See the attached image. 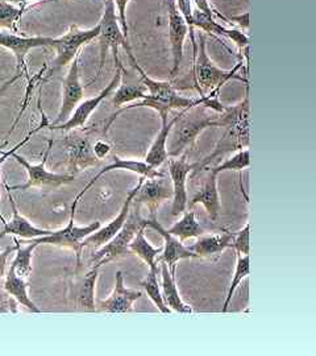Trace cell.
Returning a JSON list of instances; mask_svg holds the SVG:
<instances>
[{"mask_svg": "<svg viewBox=\"0 0 316 356\" xmlns=\"http://www.w3.org/2000/svg\"><path fill=\"white\" fill-rule=\"evenodd\" d=\"M215 127L224 128V134L216 144L215 151L202 163L194 164L195 172H199L217 157L249 147V83L245 85V97L239 104L226 107L216 116Z\"/></svg>", "mask_w": 316, "mask_h": 356, "instance_id": "cell-1", "label": "cell"}, {"mask_svg": "<svg viewBox=\"0 0 316 356\" xmlns=\"http://www.w3.org/2000/svg\"><path fill=\"white\" fill-rule=\"evenodd\" d=\"M131 65L135 67V70L140 74L141 78V83L147 88V95L136 103H133L132 106H126L123 107L120 111H117L116 114L110 119V122L107 123V128L113 124L117 115L124 113L126 110H132V108H141V107H147V108H152L154 111H157L160 118H161V123L169 120V113L173 110H185L197 104H202V97L201 99L195 101V99H190L183 95H181L178 92L176 88L172 85V82L167 81H156L151 76H148L144 69L138 64L135 56L129 58Z\"/></svg>", "mask_w": 316, "mask_h": 356, "instance_id": "cell-2", "label": "cell"}, {"mask_svg": "<svg viewBox=\"0 0 316 356\" xmlns=\"http://www.w3.org/2000/svg\"><path fill=\"white\" fill-rule=\"evenodd\" d=\"M213 113L215 111L202 104L181 110L167 138V156L179 157L188 152L204 129L215 127L216 116Z\"/></svg>", "mask_w": 316, "mask_h": 356, "instance_id": "cell-3", "label": "cell"}, {"mask_svg": "<svg viewBox=\"0 0 316 356\" xmlns=\"http://www.w3.org/2000/svg\"><path fill=\"white\" fill-rule=\"evenodd\" d=\"M144 226H145V218L141 216L140 204H131L126 223L111 241L99 247V250L91 256V260H90L91 267H103L104 264L116 259L124 257L129 254L131 252L128 248L129 243L132 242L138 231Z\"/></svg>", "mask_w": 316, "mask_h": 356, "instance_id": "cell-4", "label": "cell"}, {"mask_svg": "<svg viewBox=\"0 0 316 356\" xmlns=\"http://www.w3.org/2000/svg\"><path fill=\"white\" fill-rule=\"evenodd\" d=\"M51 147H53V140L48 141V147H47V151L44 153V157H42V161L40 164H31L26 157H23L22 154L16 153V149L19 148L15 147L13 151L10 152L4 153L1 156V160H0V164L8 157V156H13V159L23 166L28 173V179H26L24 185H15V186H10L11 191H26V189H31V188H60L63 185L66 184H70L76 179L74 175H70V173H53L49 172L47 169V161H48V157L51 154Z\"/></svg>", "mask_w": 316, "mask_h": 356, "instance_id": "cell-5", "label": "cell"}, {"mask_svg": "<svg viewBox=\"0 0 316 356\" xmlns=\"http://www.w3.org/2000/svg\"><path fill=\"white\" fill-rule=\"evenodd\" d=\"M241 66L242 64L240 63L232 70H223L217 67L215 63L208 57L207 49H206V40L204 36H201L198 53L192 64V76H194L195 88L201 92V97H203V91L220 90V88L224 83H227L229 79H239L247 85L248 81L242 76H238V70Z\"/></svg>", "mask_w": 316, "mask_h": 356, "instance_id": "cell-6", "label": "cell"}, {"mask_svg": "<svg viewBox=\"0 0 316 356\" xmlns=\"http://www.w3.org/2000/svg\"><path fill=\"white\" fill-rule=\"evenodd\" d=\"M99 35V26L90 28V29H79L76 26H70V29L60 38H53L51 48L57 53V57L53 63L51 72L42 79L45 82L48 78L53 76V73L61 70L65 66L72 64V61L79 54L82 47L90 44L94 38Z\"/></svg>", "mask_w": 316, "mask_h": 356, "instance_id": "cell-7", "label": "cell"}, {"mask_svg": "<svg viewBox=\"0 0 316 356\" xmlns=\"http://www.w3.org/2000/svg\"><path fill=\"white\" fill-rule=\"evenodd\" d=\"M98 26H99V35L97 38L99 40V45H101V66L98 70V76H99L101 74V70L104 66V58L108 49L113 51L114 60H119L117 51L120 47L126 51L129 58L133 57V51L131 49L129 38L124 36L120 28L113 0L104 1V13Z\"/></svg>", "mask_w": 316, "mask_h": 356, "instance_id": "cell-8", "label": "cell"}, {"mask_svg": "<svg viewBox=\"0 0 316 356\" xmlns=\"http://www.w3.org/2000/svg\"><path fill=\"white\" fill-rule=\"evenodd\" d=\"M81 197L76 195L74 200V204L72 206V213L69 222L66 225V227L58 231H53L51 235L48 236H41L33 239V242L40 244H51V245H58V247H67L76 251V267H79L81 264V254H82V241L89 236L90 234L95 232L97 229H101V222L95 220L92 223H90L88 226H76L74 222V216H76V206L79 202Z\"/></svg>", "mask_w": 316, "mask_h": 356, "instance_id": "cell-9", "label": "cell"}, {"mask_svg": "<svg viewBox=\"0 0 316 356\" xmlns=\"http://www.w3.org/2000/svg\"><path fill=\"white\" fill-rule=\"evenodd\" d=\"M115 66H116V72H115V76L111 79V82L104 89L101 90L98 95L79 103L76 106V110L73 111V114L70 115V118L66 122H63L61 124H57V126H49L51 131L53 129H56V131H74L76 128L83 127L88 123V120H89L92 113L101 106V103L106 98L113 95V92L122 82L123 73H126V69L122 64V61L119 64H115Z\"/></svg>", "mask_w": 316, "mask_h": 356, "instance_id": "cell-10", "label": "cell"}, {"mask_svg": "<svg viewBox=\"0 0 316 356\" xmlns=\"http://www.w3.org/2000/svg\"><path fill=\"white\" fill-rule=\"evenodd\" d=\"M51 42H53V38H45V36L26 38L11 32H0V47L13 51L17 63V73H22L28 81H31L26 61L28 51L35 48H51Z\"/></svg>", "mask_w": 316, "mask_h": 356, "instance_id": "cell-11", "label": "cell"}, {"mask_svg": "<svg viewBox=\"0 0 316 356\" xmlns=\"http://www.w3.org/2000/svg\"><path fill=\"white\" fill-rule=\"evenodd\" d=\"M194 169V164L188 161V152L179 157H172L169 160V175L173 186V206L172 216H177L186 211L189 197L186 191V182L190 173Z\"/></svg>", "mask_w": 316, "mask_h": 356, "instance_id": "cell-12", "label": "cell"}, {"mask_svg": "<svg viewBox=\"0 0 316 356\" xmlns=\"http://www.w3.org/2000/svg\"><path fill=\"white\" fill-rule=\"evenodd\" d=\"M145 226L147 229H156L163 238H164V250L163 252L157 256L156 261H165L169 267V270L173 276H176V268H177V263L179 260L183 259H195L199 257L195 252H192L189 247L183 245L182 242L176 238L174 235L169 234L167 229H165L157 220V214L151 216L149 219H145Z\"/></svg>", "mask_w": 316, "mask_h": 356, "instance_id": "cell-13", "label": "cell"}, {"mask_svg": "<svg viewBox=\"0 0 316 356\" xmlns=\"http://www.w3.org/2000/svg\"><path fill=\"white\" fill-rule=\"evenodd\" d=\"M78 58H79V54L70 64L67 76L63 81V103H61L60 111H58L56 120L51 124H48V127L57 126V124H61L63 122H66L70 118V115L73 114V111L76 110V106L85 97V89L81 83V76H79Z\"/></svg>", "mask_w": 316, "mask_h": 356, "instance_id": "cell-14", "label": "cell"}, {"mask_svg": "<svg viewBox=\"0 0 316 356\" xmlns=\"http://www.w3.org/2000/svg\"><path fill=\"white\" fill-rule=\"evenodd\" d=\"M167 16H169V41L173 57V66L170 70V79L176 78L179 73V67L183 60L185 40L189 35V28L183 16L178 11L176 0L167 1Z\"/></svg>", "mask_w": 316, "mask_h": 356, "instance_id": "cell-15", "label": "cell"}, {"mask_svg": "<svg viewBox=\"0 0 316 356\" xmlns=\"http://www.w3.org/2000/svg\"><path fill=\"white\" fill-rule=\"evenodd\" d=\"M170 198H173V186H170V179L164 175L161 177L145 178L133 197L132 204H147L151 216H154L160 204Z\"/></svg>", "mask_w": 316, "mask_h": 356, "instance_id": "cell-16", "label": "cell"}, {"mask_svg": "<svg viewBox=\"0 0 316 356\" xmlns=\"http://www.w3.org/2000/svg\"><path fill=\"white\" fill-rule=\"evenodd\" d=\"M144 293L136 289H128L124 286V276L122 270L116 272V284L113 294L98 302L97 312L110 314H126L133 312L135 301L140 300Z\"/></svg>", "mask_w": 316, "mask_h": 356, "instance_id": "cell-17", "label": "cell"}, {"mask_svg": "<svg viewBox=\"0 0 316 356\" xmlns=\"http://www.w3.org/2000/svg\"><path fill=\"white\" fill-rule=\"evenodd\" d=\"M99 267H91L90 272L81 277H76L70 284L69 297L76 310L89 313L97 312L95 285L99 276Z\"/></svg>", "mask_w": 316, "mask_h": 356, "instance_id": "cell-18", "label": "cell"}, {"mask_svg": "<svg viewBox=\"0 0 316 356\" xmlns=\"http://www.w3.org/2000/svg\"><path fill=\"white\" fill-rule=\"evenodd\" d=\"M66 157L69 173L74 176L88 168L97 165L101 161L95 156L89 138L79 135L69 136L66 140Z\"/></svg>", "mask_w": 316, "mask_h": 356, "instance_id": "cell-19", "label": "cell"}, {"mask_svg": "<svg viewBox=\"0 0 316 356\" xmlns=\"http://www.w3.org/2000/svg\"><path fill=\"white\" fill-rule=\"evenodd\" d=\"M145 178L147 177L141 176L138 186L128 193L126 200L124 201V204H123L120 213L117 214V216H116L115 219H113L108 225H106L104 227H101V229H97L95 232L90 234L89 236H86V238L82 241V248H85V247L99 248V247L104 245L106 243L108 242V241H111V239L114 238L115 235L123 227V225L126 223V216L129 214V209H131L132 200H133V197L136 195V193L139 191L140 186H141V184L144 182Z\"/></svg>", "mask_w": 316, "mask_h": 356, "instance_id": "cell-20", "label": "cell"}, {"mask_svg": "<svg viewBox=\"0 0 316 356\" xmlns=\"http://www.w3.org/2000/svg\"><path fill=\"white\" fill-rule=\"evenodd\" d=\"M4 188L8 194V201L13 207V219L10 222H6L4 218L0 214V220L4 225V229L0 232V236L4 238L6 235H13V236H20L24 239H36V238H41V236H48L51 235L53 231L51 229H38L36 226H33L26 218L22 216L19 213V209L15 204L13 194L10 191V186L7 182H4Z\"/></svg>", "mask_w": 316, "mask_h": 356, "instance_id": "cell-21", "label": "cell"}, {"mask_svg": "<svg viewBox=\"0 0 316 356\" xmlns=\"http://www.w3.org/2000/svg\"><path fill=\"white\" fill-rule=\"evenodd\" d=\"M192 19H194V26L202 29L203 32L208 33L211 38H216L219 41H222L220 38L232 40L241 51L249 47V38L244 32H241L239 29H229L222 26L220 23L216 22L215 17L207 16L206 13H201L199 10L195 8L192 11Z\"/></svg>", "mask_w": 316, "mask_h": 356, "instance_id": "cell-22", "label": "cell"}, {"mask_svg": "<svg viewBox=\"0 0 316 356\" xmlns=\"http://www.w3.org/2000/svg\"><path fill=\"white\" fill-rule=\"evenodd\" d=\"M198 204L204 206L207 214L213 220L217 219L222 210V204H220L219 191H217V175L213 170V168L207 170V176L204 177L201 189L197 191L192 200L188 202V206L191 209Z\"/></svg>", "mask_w": 316, "mask_h": 356, "instance_id": "cell-23", "label": "cell"}, {"mask_svg": "<svg viewBox=\"0 0 316 356\" xmlns=\"http://www.w3.org/2000/svg\"><path fill=\"white\" fill-rule=\"evenodd\" d=\"M113 170H129V172H132V173H136V175H140V176H144V177L147 178L161 177V176H164V173H161V172H158L157 169H154L152 166L148 165L145 161L122 160L120 157H116V156H115L114 161H113L110 165L104 166L103 169H101V170L98 172V175L94 176V178L90 181L89 184L82 189V191H81L78 195L82 198L83 194L89 191L90 188H91L103 175L110 173V172H113Z\"/></svg>", "mask_w": 316, "mask_h": 356, "instance_id": "cell-24", "label": "cell"}, {"mask_svg": "<svg viewBox=\"0 0 316 356\" xmlns=\"http://www.w3.org/2000/svg\"><path fill=\"white\" fill-rule=\"evenodd\" d=\"M235 235L236 234L228 231H224L223 234L201 235L198 236V241L190 245L189 248L199 257H210L214 254H222L227 248H232Z\"/></svg>", "mask_w": 316, "mask_h": 356, "instance_id": "cell-25", "label": "cell"}, {"mask_svg": "<svg viewBox=\"0 0 316 356\" xmlns=\"http://www.w3.org/2000/svg\"><path fill=\"white\" fill-rule=\"evenodd\" d=\"M161 268V293L164 298L165 305L167 306L170 310H174L181 314H191L194 310L186 305L178 292L177 285H176V276H173L169 270V267L165 261H160Z\"/></svg>", "mask_w": 316, "mask_h": 356, "instance_id": "cell-26", "label": "cell"}, {"mask_svg": "<svg viewBox=\"0 0 316 356\" xmlns=\"http://www.w3.org/2000/svg\"><path fill=\"white\" fill-rule=\"evenodd\" d=\"M177 118L178 115H176L173 119H170L167 122H163L161 129L158 131L156 139L153 141L149 151H148L147 156H145V163L148 165L154 168V169H157L158 166L163 165L165 161H167V159H169L166 144H167L169 134H170L172 128L174 126V123L177 122Z\"/></svg>", "mask_w": 316, "mask_h": 356, "instance_id": "cell-27", "label": "cell"}, {"mask_svg": "<svg viewBox=\"0 0 316 356\" xmlns=\"http://www.w3.org/2000/svg\"><path fill=\"white\" fill-rule=\"evenodd\" d=\"M145 229H147V227L144 226L138 231V234L135 235L132 242L129 243L128 248L132 254H138L140 259H142L148 264L151 270L160 273V269H158L156 259H157L158 254L163 252L164 247H158V248L153 247L152 244L148 242V239L145 238Z\"/></svg>", "mask_w": 316, "mask_h": 356, "instance_id": "cell-28", "label": "cell"}, {"mask_svg": "<svg viewBox=\"0 0 316 356\" xmlns=\"http://www.w3.org/2000/svg\"><path fill=\"white\" fill-rule=\"evenodd\" d=\"M4 289L13 296V298L22 306H26V309L32 313H41L36 304L31 300L28 294V284L26 280L19 277L15 273V269L10 267L8 273L6 276V282H4Z\"/></svg>", "mask_w": 316, "mask_h": 356, "instance_id": "cell-29", "label": "cell"}, {"mask_svg": "<svg viewBox=\"0 0 316 356\" xmlns=\"http://www.w3.org/2000/svg\"><path fill=\"white\" fill-rule=\"evenodd\" d=\"M13 242L16 245V256L13 259L11 267L15 269V273L19 277L28 280L29 275L32 273V254H33V251L38 248V244L35 242H29L31 244L22 245V243L17 241L16 236L13 238Z\"/></svg>", "mask_w": 316, "mask_h": 356, "instance_id": "cell-30", "label": "cell"}, {"mask_svg": "<svg viewBox=\"0 0 316 356\" xmlns=\"http://www.w3.org/2000/svg\"><path fill=\"white\" fill-rule=\"evenodd\" d=\"M169 234L174 235L181 242L190 239V238H198L204 234L201 223L197 220L194 211H185L181 220L176 222L170 229H167Z\"/></svg>", "mask_w": 316, "mask_h": 356, "instance_id": "cell-31", "label": "cell"}, {"mask_svg": "<svg viewBox=\"0 0 316 356\" xmlns=\"http://www.w3.org/2000/svg\"><path fill=\"white\" fill-rule=\"evenodd\" d=\"M114 97H113V104L114 107H123L126 103L138 102L141 101L147 95V88L140 83V85H126L122 83L115 90Z\"/></svg>", "mask_w": 316, "mask_h": 356, "instance_id": "cell-32", "label": "cell"}, {"mask_svg": "<svg viewBox=\"0 0 316 356\" xmlns=\"http://www.w3.org/2000/svg\"><path fill=\"white\" fill-rule=\"evenodd\" d=\"M141 288L148 294V297L153 301V304L156 307L164 313V314H170L172 310L165 305L164 298H163V293H161V285L158 282V273L153 272L149 269L147 277L141 281Z\"/></svg>", "mask_w": 316, "mask_h": 356, "instance_id": "cell-33", "label": "cell"}, {"mask_svg": "<svg viewBox=\"0 0 316 356\" xmlns=\"http://www.w3.org/2000/svg\"><path fill=\"white\" fill-rule=\"evenodd\" d=\"M249 269H251V264H249V254H238V263H236V268H235V275L231 281L229 289H228L227 298L226 302L223 305L222 312L226 313L228 310V306L232 301V297L236 292V289L239 288L241 281L248 277L249 275Z\"/></svg>", "mask_w": 316, "mask_h": 356, "instance_id": "cell-34", "label": "cell"}, {"mask_svg": "<svg viewBox=\"0 0 316 356\" xmlns=\"http://www.w3.org/2000/svg\"><path fill=\"white\" fill-rule=\"evenodd\" d=\"M22 8L16 7L7 0H0V29H10L17 32V23L22 17Z\"/></svg>", "mask_w": 316, "mask_h": 356, "instance_id": "cell-35", "label": "cell"}, {"mask_svg": "<svg viewBox=\"0 0 316 356\" xmlns=\"http://www.w3.org/2000/svg\"><path fill=\"white\" fill-rule=\"evenodd\" d=\"M251 166V159H249V148L240 149L236 154H233L232 157L227 159L224 163L214 166L213 170L216 175L222 173V172H227V170H238L241 172L244 169H248Z\"/></svg>", "mask_w": 316, "mask_h": 356, "instance_id": "cell-36", "label": "cell"}, {"mask_svg": "<svg viewBox=\"0 0 316 356\" xmlns=\"http://www.w3.org/2000/svg\"><path fill=\"white\" fill-rule=\"evenodd\" d=\"M176 6H177L178 11L183 16L186 26L189 28L190 38H191V44H192V63L197 57L198 53V45H197V40H195V26H194V19H192V6H191V0H176Z\"/></svg>", "mask_w": 316, "mask_h": 356, "instance_id": "cell-37", "label": "cell"}, {"mask_svg": "<svg viewBox=\"0 0 316 356\" xmlns=\"http://www.w3.org/2000/svg\"><path fill=\"white\" fill-rule=\"evenodd\" d=\"M249 231H251V223L248 222L242 229L236 232L235 241L232 248L236 251V254H249L251 247H249Z\"/></svg>", "mask_w": 316, "mask_h": 356, "instance_id": "cell-38", "label": "cell"}, {"mask_svg": "<svg viewBox=\"0 0 316 356\" xmlns=\"http://www.w3.org/2000/svg\"><path fill=\"white\" fill-rule=\"evenodd\" d=\"M19 302L4 288H0V314H17Z\"/></svg>", "mask_w": 316, "mask_h": 356, "instance_id": "cell-39", "label": "cell"}, {"mask_svg": "<svg viewBox=\"0 0 316 356\" xmlns=\"http://www.w3.org/2000/svg\"><path fill=\"white\" fill-rule=\"evenodd\" d=\"M113 1H114L115 10L117 11L116 16H117L120 28H122L124 36L129 38V26H128V22H126V7H128L131 0H113Z\"/></svg>", "mask_w": 316, "mask_h": 356, "instance_id": "cell-40", "label": "cell"}, {"mask_svg": "<svg viewBox=\"0 0 316 356\" xmlns=\"http://www.w3.org/2000/svg\"><path fill=\"white\" fill-rule=\"evenodd\" d=\"M194 3H195V6H197V10H199L201 13H206L207 16H211V17H222V19H224V20H227L222 13H219V11H216L215 8L211 6V3H210V0H194Z\"/></svg>", "mask_w": 316, "mask_h": 356, "instance_id": "cell-41", "label": "cell"}, {"mask_svg": "<svg viewBox=\"0 0 316 356\" xmlns=\"http://www.w3.org/2000/svg\"><path fill=\"white\" fill-rule=\"evenodd\" d=\"M92 149H94V153H95V156L101 160V159H104L108 153L111 152V145L108 144V143H106L104 140H97L95 141V144L92 145Z\"/></svg>", "mask_w": 316, "mask_h": 356, "instance_id": "cell-42", "label": "cell"}, {"mask_svg": "<svg viewBox=\"0 0 316 356\" xmlns=\"http://www.w3.org/2000/svg\"><path fill=\"white\" fill-rule=\"evenodd\" d=\"M0 239H3L0 236ZM16 250V245H11V247H7L3 252H0V279L6 275V266H7V259L8 256L13 254V251Z\"/></svg>", "mask_w": 316, "mask_h": 356, "instance_id": "cell-43", "label": "cell"}, {"mask_svg": "<svg viewBox=\"0 0 316 356\" xmlns=\"http://www.w3.org/2000/svg\"><path fill=\"white\" fill-rule=\"evenodd\" d=\"M229 20H231V22L238 23L240 26H244L245 29H248V26H249V13H240V15L231 16V17H229Z\"/></svg>", "mask_w": 316, "mask_h": 356, "instance_id": "cell-44", "label": "cell"}, {"mask_svg": "<svg viewBox=\"0 0 316 356\" xmlns=\"http://www.w3.org/2000/svg\"><path fill=\"white\" fill-rule=\"evenodd\" d=\"M22 76H23L22 73H16V76H13V78H10L8 81H6L4 83H1V85H0V99L4 97L6 91L10 89V88L13 86V83H15V82H16L19 78H22Z\"/></svg>", "mask_w": 316, "mask_h": 356, "instance_id": "cell-45", "label": "cell"}, {"mask_svg": "<svg viewBox=\"0 0 316 356\" xmlns=\"http://www.w3.org/2000/svg\"><path fill=\"white\" fill-rule=\"evenodd\" d=\"M8 145V140L3 141L1 144H0V156H3L4 154V148Z\"/></svg>", "mask_w": 316, "mask_h": 356, "instance_id": "cell-46", "label": "cell"}, {"mask_svg": "<svg viewBox=\"0 0 316 356\" xmlns=\"http://www.w3.org/2000/svg\"><path fill=\"white\" fill-rule=\"evenodd\" d=\"M103 1H106V0H103Z\"/></svg>", "mask_w": 316, "mask_h": 356, "instance_id": "cell-47", "label": "cell"}]
</instances>
